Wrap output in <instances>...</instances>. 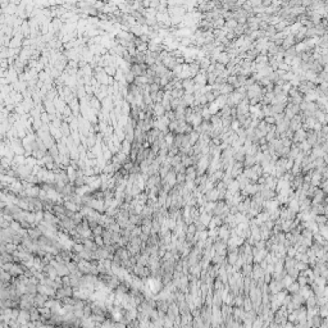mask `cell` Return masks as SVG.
Listing matches in <instances>:
<instances>
[{
	"label": "cell",
	"instance_id": "277c9868",
	"mask_svg": "<svg viewBox=\"0 0 328 328\" xmlns=\"http://www.w3.org/2000/svg\"><path fill=\"white\" fill-rule=\"evenodd\" d=\"M219 236L222 237V240H226V238H228V236H230V231L227 230V227H222L221 231H219Z\"/></svg>",
	"mask_w": 328,
	"mask_h": 328
},
{
	"label": "cell",
	"instance_id": "6da1fadb",
	"mask_svg": "<svg viewBox=\"0 0 328 328\" xmlns=\"http://www.w3.org/2000/svg\"><path fill=\"white\" fill-rule=\"evenodd\" d=\"M301 125H303V117L301 114H296L294 118L290 121V126H288V130H291L292 132L298 131L301 128Z\"/></svg>",
	"mask_w": 328,
	"mask_h": 328
},
{
	"label": "cell",
	"instance_id": "5b68a950",
	"mask_svg": "<svg viewBox=\"0 0 328 328\" xmlns=\"http://www.w3.org/2000/svg\"><path fill=\"white\" fill-rule=\"evenodd\" d=\"M237 259H238V255H237V250H236V251H233V253H232V254H231V255H230V258H228V261H230L231 264H235V263H236V261H237Z\"/></svg>",
	"mask_w": 328,
	"mask_h": 328
},
{
	"label": "cell",
	"instance_id": "8992f818",
	"mask_svg": "<svg viewBox=\"0 0 328 328\" xmlns=\"http://www.w3.org/2000/svg\"><path fill=\"white\" fill-rule=\"evenodd\" d=\"M165 117H167L169 121H174L176 119V114H174V110H168V112H165Z\"/></svg>",
	"mask_w": 328,
	"mask_h": 328
},
{
	"label": "cell",
	"instance_id": "52a82bcc",
	"mask_svg": "<svg viewBox=\"0 0 328 328\" xmlns=\"http://www.w3.org/2000/svg\"><path fill=\"white\" fill-rule=\"evenodd\" d=\"M315 222L319 223L321 226H324V223H326V215H318V217H315Z\"/></svg>",
	"mask_w": 328,
	"mask_h": 328
},
{
	"label": "cell",
	"instance_id": "ba28073f",
	"mask_svg": "<svg viewBox=\"0 0 328 328\" xmlns=\"http://www.w3.org/2000/svg\"><path fill=\"white\" fill-rule=\"evenodd\" d=\"M263 121L267 123V125H276V119H274V117H264Z\"/></svg>",
	"mask_w": 328,
	"mask_h": 328
},
{
	"label": "cell",
	"instance_id": "3957f363",
	"mask_svg": "<svg viewBox=\"0 0 328 328\" xmlns=\"http://www.w3.org/2000/svg\"><path fill=\"white\" fill-rule=\"evenodd\" d=\"M210 221H211V217H210V214H209V213H203V214H201V217H200V222H201L205 227H206L208 224H209V222H210Z\"/></svg>",
	"mask_w": 328,
	"mask_h": 328
},
{
	"label": "cell",
	"instance_id": "9c48e42d",
	"mask_svg": "<svg viewBox=\"0 0 328 328\" xmlns=\"http://www.w3.org/2000/svg\"><path fill=\"white\" fill-rule=\"evenodd\" d=\"M299 283H291L290 286H288V290H290L291 292H296V291H299Z\"/></svg>",
	"mask_w": 328,
	"mask_h": 328
},
{
	"label": "cell",
	"instance_id": "7a4b0ae2",
	"mask_svg": "<svg viewBox=\"0 0 328 328\" xmlns=\"http://www.w3.org/2000/svg\"><path fill=\"white\" fill-rule=\"evenodd\" d=\"M228 62H230V58H228V55H227L226 51H222V53L218 55V58H217V63H219V64L226 65L227 63H228Z\"/></svg>",
	"mask_w": 328,
	"mask_h": 328
}]
</instances>
